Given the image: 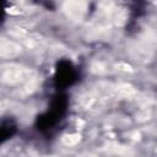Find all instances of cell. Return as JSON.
I'll return each instance as SVG.
<instances>
[{
    "label": "cell",
    "instance_id": "1",
    "mask_svg": "<svg viewBox=\"0 0 157 157\" xmlns=\"http://www.w3.org/2000/svg\"><path fill=\"white\" fill-rule=\"evenodd\" d=\"M69 107V99L66 93L59 91L50 101V105L47 112L38 115L36 120V126L40 131H48L58 125L65 117Z\"/></svg>",
    "mask_w": 157,
    "mask_h": 157
},
{
    "label": "cell",
    "instance_id": "2",
    "mask_svg": "<svg viewBox=\"0 0 157 157\" xmlns=\"http://www.w3.org/2000/svg\"><path fill=\"white\" fill-rule=\"evenodd\" d=\"M78 80V71L75 65L66 59H61L56 63L54 74V85L59 91H64L67 87L76 83Z\"/></svg>",
    "mask_w": 157,
    "mask_h": 157
},
{
    "label": "cell",
    "instance_id": "3",
    "mask_svg": "<svg viewBox=\"0 0 157 157\" xmlns=\"http://www.w3.org/2000/svg\"><path fill=\"white\" fill-rule=\"evenodd\" d=\"M16 132V126L12 124H2L0 125V144L11 139V136Z\"/></svg>",
    "mask_w": 157,
    "mask_h": 157
}]
</instances>
